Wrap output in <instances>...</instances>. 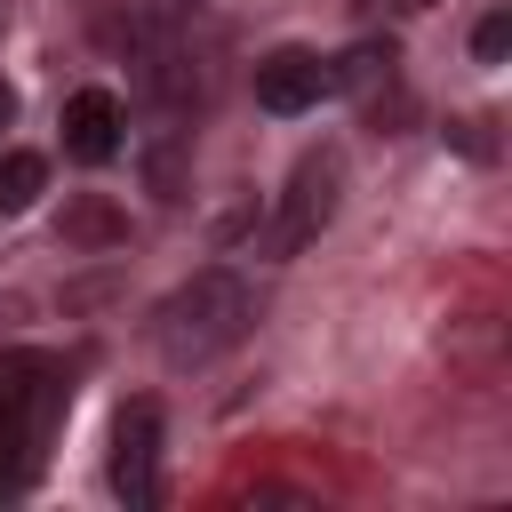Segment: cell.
I'll return each mask as SVG.
<instances>
[{
    "mask_svg": "<svg viewBox=\"0 0 512 512\" xmlns=\"http://www.w3.org/2000/svg\"><path fill=\"white\" fill-rule=\"evenodd\" d=\"M256 328V288L240 272H192L160 312H152V344L168 368H208L224 360L240 336Z\"/></svg>",
    "mask_w": 512,
    "mask_h": 512,
    "instance_id": "1",
    "label": "cell"
},
{
    "mask_svg": "<svg viewBox=\"0 0 512 512\" xmlns=\"http://www.w3.org/2000/svg\"><path fill=\"white\" fill-rule=\"evenodd\" d=\"M336 200H344V160H336V152H304V160H296V176H288V192H280V216H272L264 248H272V256H296L304 240H320V232H328Z\"/></svg>",
    "mask_w": 512,
    "mask_h": 512,
    "instance_id": "2",
    "label": "cell"
},
{
    "mask_svg": "<svg viewBox=\"0 0 512 512\" xmlns=\"http://www.w3.org/2000/svg\"><path fill=\"white\" fill-rule=\"evenodd\" d=\"M112 496L136 512L160 504V400H128L112 416Z\"/></svg>",
    "mask_w": 512,
    "mask_h": 512,
    "instance_id": "3",
    "label": "cell"
},
{
    "mask_svg": "<svg viewBox=\"0 0 512 512\" xmlns=\"http://www.w3.org/2000/svg\"><path fill=\"white\" fill-rule=\"evenodd\" d=\"M320 96H336V72H328V56L320 48H272V56H256V104L272 112V120H296V112H312Z\"/></svg>",
    "mask_w": 512,
    "mask_h": 512,
    "instance_id": "4",
    "label": "cell"
},
{
    "mask_svg": "<svg viewBox=\"0 0 512 512\" xmlns=\"http://www.w3.org/2000/svg\"><path fill=\"white\" fill-rule=\"evenodd\" d=\"M120 144H128L120 96H112V88H72V96H64V160L104 168V160H120Z\"/></svg>",
    "mask_w": 512,
    "mask_h": 512,
    "instance_id": "5",
    "label": "cell"
},
{
    "mask_svg": "<svg viewBox=\"0 0 512 512\" xmlns=\"http://www.w3.org/2000/svg\"><path fill=\"white\" fill-rule=\"evenodd\" d=\"M392 40H352L344 56H328V72H336V96H352V104H376V88H392Z\"/></svg>",
    "mask_w": 512,
    "mask_h": 512,
    "instance_id": "6",
    "label": "cell"
},
{
    "mask_svg": "<svg viewBox=\"0 0 512 512\" xmlns=\"http://www.w3.org/2000/svg\"><path fill=\"white\" fill-rule=\"evenodd\" d=\"M40 192H48V160L8 144V152H0V216H24Z\"/></svg>",
    "mask_w": 512,
    "mask_h": 512,
    "instance_id": "7",
    "label": "cell"
},
{
    "mask_svg": "<svg viewBox=\"0 0 512 512\" xmlns=\"http://www.w3.org/2000/svg\"><path fill=\"white\" fill-rule=\"evenodd\" d=\"M192 8H200V0H128V16H136V40H144V32H176Z\"/></svg>",
    "mask_w": 512,
    "mask_h": 512,
    "instance_id": "8",
    "label": "cell"
},
{
    "mask_svg": "<svg viewBox=\"0 0 512 512\" xmlns=\"http://www.w3.org/2000/svg\"><path fill=\"white\" fill-rule=\"evenodd\" d=\"M504 48H512V16H504V8H488V16H480V32H472V56H480V64H504Z\"/></svg>",
    "mask_w": 512,
    "mask_h": 512,
    "instance_id": "9",
    "label": "cell"
},
{
    "mask_svg": "<svg viewBox=\"0 0 512 512\" xmlns=\"http://www.w3.org/2000/svg\"><path fill=\"white\" fill-rule=\"evenodd\" d=\"M64 232H72V240H104V232H112V216H104V208H80Z\"/></svg>",
    "mask_w": 512,
    "mask_h": 512,
    "instance_id": "10",
    "label": "cell"
},
{
    "mask_svg": "<svg viewBox=\"0 0 512 512\" xmlns=\"http://www.w3.org/2000/svg\"><path fill=\"white\" fill-rule=\"evenodd\" d=\"M8 120H16V88L0 80V128H8Z\"/></svg>",
    "mask_w": 512,
    "mask_h": 512,
    "instance_id": "11",
    "label": "cell"
},
{
    "mask_svg": "<svg viewBox=\"0 0 512 512\" xmlns=\"http://www.w3.org/2000/svg\"><path fill=\"white\" fill-rule=\"evenodd\" d=\"M392 8H424V0H392Z\"/></svg>",
    "mask_w": 512,
    "mask_h": 512,
    "instance_id": "12",
    "label": "cell"
}]
</instances>
